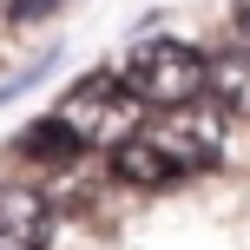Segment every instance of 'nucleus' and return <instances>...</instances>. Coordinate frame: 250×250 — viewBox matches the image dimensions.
Segmentation results:
<instances>
[{
    "label": "nucleus",
    "mask_w": 250,
    "mask_h": 250,
    "mask_svg": "<svg viewBox=\"0 0 250 250\" xmlns=\"http://www.w3.org/2000/svg\"><path fill=\"white\" fill-rule=\"evenodd\" d=\"M204 92H211V99L224 105L230 119H250V53H244V46H230L224 60L211 66V86H204Z\"/></svg>",
    "instance_id": "obj_6"
},
{
    "label": "nucleus",
    "mask_w": 250,
    "mask_h": 250,
    "mask_svg": "<svg viewBox=\"0 0 250 250\" xmlns=\"http://www.w3.org/2000/svg\"><path fill=\"white\" fill-rule=\"evenodd\" d=\"M46 7H53V0H0V13H7V20H40Z\"/></svg>",
    "instance_id": "obj_8"
},
{
    "label": "nucleus",
    "mask_w": 250,
    "mask_h": 250,
    "mask_svg": "<svg viewBox=\"0 0 250 250\" xmlns=\"http://www.w3.org/2000/svg\"><path fill=\"white\" fill-rule=\"evenodd\" d=\"M53 211L33 185H0V250H46Z\"/></svg>",
    "instance_id": "obj_4"
},
{
    "label": "nucleus",
    "mask_w": 250,
    "mask_h": 250,
    "mask_svg": "<svg viewBox=\"0 0 250 250\" xmlns=\"http://www.w3.org/2000/svg\"><path fill=\"white\" fill-rule=\"evenodd\" d=\"M125 86H132L145 105L171 112V105L204 99V86H211V60H204L191 40H145V46H132V60H125Z\"/></svg>",
    "instance_id": "obj_2"
},
{
    "label": "nucleus",
    "mask_w": 250,
    "mask_h": 250,
    "mask_svg": "<svg viewBox=\"0 0 250 250\" xmlns=\"http://www.w3.org/2000/svg\"><path fill=\"white\" fill-rule=\"evenodd\" d=\"M151 138L165 145V158L178 165V171H211L217 158H224V138H230V112L224 105H171L165 125H151Z\"/></svg>",
    "instance_id": "obj_3"
},
{
    "label": "nucleus",
    "mask_w": 250,
    "mask_h": 250,
    "mask_svg": "<svg viewBox=\"0 0 250 250\" xmlns=\"http://www.w3.org/2000/svg\"><path fill=\"white\" fill-rule=\"evenodd\" d=\"M20 151H26V158H40V165H73V158H79V151H86V145H79V138L66 132L60 119H40L33 132L20 138Z\"/></svg>",
    "instance_id": "obj_7"
},
{
    "label": "nucleus",
    "mask_w": 250,
    "mask_h": 250,
    "mask_svg": "<svg viewBox=\"0 0 250 250\" xmlns=\"http://www.w3.org/2000/svg\"><path fill=\"white\" fill-rule=\"evenodd\" d=\"M112 178L119 185H138V191H165V185H178V165L165 158V145L151 132H132L125 145H112Z\"/></svg>",
    "instance_id": "obj_5"
},
{
    "label": "nucleus",
    "mask_w": 250,
    "mask_h": 250,
    "mask_svg": "<svg viewBox=\"0 0 250 250\" xmlns=\"http://www.w3.org/2000/svg\"><path fill=\"white\" fill-rule=\"evenodd\" d=\"M53 119H60L79 145L112 151V145H125L132 132H145V99H138L119 73H86V79L66 86V99H60Z\"/></svg>",
    "instance_id": "obj_1"
}]
</instances>
